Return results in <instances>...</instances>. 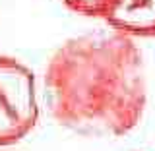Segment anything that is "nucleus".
Here are the masks:
<instances>
[{"label":"nucleus","instance_id":"obj_1","mask_svg":"<svg viewBox=\"0 0 155 151\" xmlns=\"http://www.w3.org/2000/svg\"><path fill=\"white\" fill-rule=\"evenodd\" d=\"M45 91L60 126L93 138L124 136L147 101L142 52L118 31L68 39L48 60Z\"/></svg>","mask_w":155,"mask_h":151},{"label":"nucleus","instance_id":"obj_2","mask_svg":"<svg viewBox=\"0 0 155 151\" xmlns=\"http://www.w3.org/2000/svg\"><path fill=\"white\" fill-rule=\"evenodd\" d=\"M39 118L35 76L25 64L0 54V147L21 142Z\"/></svg>","mask_w":155,"mask_h":151},{"label":"nucleus","instance_id":"obj_3","mask_svg":"<svg viewBox=\"0 0 155 151\" xmlns=\"http://www.w3.org/2000/svg\"><path fill=\"white\" fill-rule=\"evenodd\" d=\"M105 21L128 37H155V0H118Z\"/></svg>","mask_w":155,"mask_h":151},{"label":"nucleus","instance_id":"obj_4","mask_svg":"<svg viewBox=\"0 0 155 151\" xmlns=\"http://www.w3.org/2000/svg\"><path fill=\"white\" fill-rule=\"evenodd\" d=\"M70 10L89 18H107L118 0H62Z\"/></svg>","mask_w":155,"mask_h":151}]
</instances>
